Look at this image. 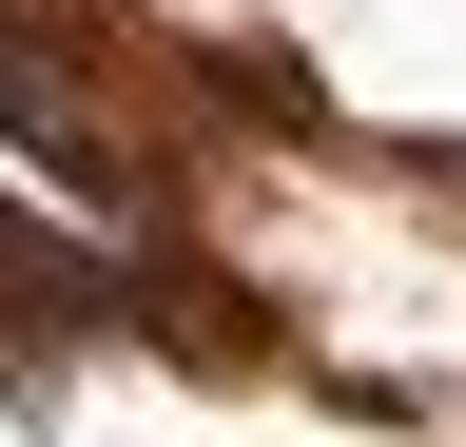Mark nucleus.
<instances>
[{
    "mask_svg": "<svg viewBox=\"0 0 466 447\" xmlns=\"http://www.w3.org/2000/svg\"><path fill=\"white\" fill-rule=\"evenodd\" d=\"M0 137H20V156H39V176H58V195H78V214H116V195H137V176H116V137H97V97H78V78H58V59H39V39H20V20H0Z\"/></svg>",
    "mask_w": 466,
    "mask_h": 447,
    "instance_id": "obj_1",
    "label": "nucleus"
}]
</instances>
